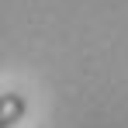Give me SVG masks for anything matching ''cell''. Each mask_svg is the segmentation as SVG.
I'll return each instance as SVG.
<instances>
[{
  "label": "cell",
  "instance_id": "6da1fadb",
  "mask_svg": "<svg viewBox=\"0 0 128 128\" xmlns=\"http://www.w3.org/2000/svg\"><path fill=\"white\" fill-rule=\"evenodd\" d=\"M24 111H28V97L24 94H18V90L0 94V128H14L24 118Z\"/></svg>",
  "mask_w": 128,
  "mask_h": 128
}]
</instances>
